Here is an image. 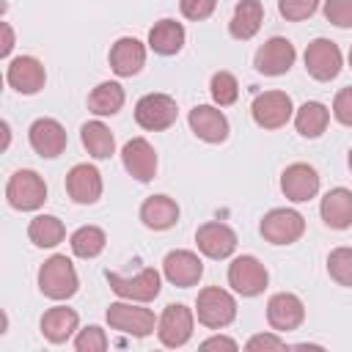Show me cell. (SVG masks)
Returning <instances> with one entry per match:
<instances>
[{"label":"cell","mask_w":352,"mask_h":352,"mask_svg":"<svg viewBox=\"0 0 352 352\" xmlns=\"http://www.w3.org/2000/svg\"><path fill=\"white\" fill-rule=\"evenodd\" d=\"M77 270L72 264V258H66L63 253H55L50 256L41 270H38V289L44 297L50 300H69L77 294Z\"/></svg>","instance_id":"1"},{"label":"cell","mask_w":352,"mask_h":352,"mask_svg":"<svg viewBox=\"0 0 352 352\" xmlns=\"http://www.w3.org/2000/svg\"><path fill=\"white\" fill-rule=\"evenodd\" d=\"M195 316L204 327L209 330H220V327H228L234 319H236V300L220 289V286H206L198 292V300H195Z\"/></svg>","instance_id":"2"},{"label":"cell","mask_w":352,"mask_h":352,"mask_svg":"<svg viewBox=\"0 0 352 352\" xmlns=\"http://www.w3.org/2000/svg\"><path fill=\"white\" fill-rule=\"evenodd\" d=\"M6 198H8V204H11L14 209H19V212H33V209L44 206V201H47V184H44V179H41L36 170L22 168V170H16V173L8 179V184H6Z\"/></svg>","instance_id":"3"},{"label":"cell","mask_w":352,"mask_h":352,"mask_svg":"<svg viewBox=\"0 0 352 352\" xmlns=\"http://www.w3.org/2000/svg\"><path fill=\"white\" fill-rule=\"evenodd\" d=\"M104 278H107L110 289H113L118 297L132 300V302H151V300L160 294V286H162V278H160V272H157L154 267H146V270H140V272L132 275V278H124V275L107 270Z\"/></svg>","instance_id":"4"},{"label":"cell","mask_w":352,"mask_h":352,"mask_svg":"<svg viewBox=\"0 0 352 352\" xmlns=\"http://www.w3.org/2000/svg\"><path fill=\"white\" fill-rule=\"evenodd\" d=\"M176 116H179L176 99L168 94H146L135 104V121H138V126H143L148 132H160V129L173 126Z\"/></svg>","instance_id":"5"},{"label":"cell","mask_w":352,"mask_h":352,"mask_svg":"<svg viewBox=\"0 0 352 352\" xmlns=\"http://www.w3.org/2000/svg\"><path fill=\"white\" fill-rule=\"evenodd\" d=\"M104 316H107V324L113 330L126 333V336H135V338H146L157 327L154 311L140 308V305H132V300L129 302H110V308H107Z\"/></svg>","instance_id":"6"},{"label":"cell","mask_w":352,"mask_h":352,"mask_svg":"<svg viewBox=\"0 0 352 352\" xmlns=\"http://www.w3.org/2000/svg\"><path fill=\"white\" fill-rule=\"evenodd\" d=\"M228 283L242 297H258L270 283V272L256 256H236L228 264Z\"/></svg>","instance_id":"7"},{"label":"cell","mask_w":352,"mask_h":352,"mask_svg":"<svg viewBox=\"0 0 352 352\" xmlns=\"http://www.w3.org/2000/svg\"><path fill=\"white\" fill-rule=\"evenodd\" d=\"M258 231L272 245H292L305 234V217L294 209H270L258 223Z\"/></svg>","instance_id":"8"},{"label":"cell","mask_w":352,"mask_h":352,"mask_svg":"<svg viewBox=\"0 0 352 352\" xmlns=\"http://www.w3.org/2000/svg\"><path fill=\"white\" fill-rule=\"evenodd\" d=\"M192 311L184 305V302H170L165 305L160 322H157V336H160V344L168 346V349H176V346H184L192 336Z\"/></svg>","instance_id":"9"},{"label":"cell","mask_w":352,"mask_h":352,"mask_svg":"<svg viewBox=\"0 0 352 352\" xmlns=\"http://www.w3.org/2000/svg\"><path fill=\"white\" fill-rule=\"evenodd\" d=\"M250 113L261 129H280V126H286V121L294 113L292 96L286 91H264L253 99Z\"/></svg>","instance_id":"10"},{"label":"cell","mask_w":352,"mask_h":352,"mask_svg":"<svg viewBox=\"0 0 352 352\" xmlns=\"http://www.w3.org/2000/svg\"><path fill=\"white\" fill-rule=\"evenodd\" d=\"M294 58H297L294 44L289 38H283V36H272L270 41H264L256 50L253 66H256V72H261L267 77H280L294 66Z\"/></svg>","instance_id":"11"},{"label":"cell","mask_w":352,"mask_h":352,"mask_svg":"<svg viewBox=\"0 0 352 352\" xmlns=\"http://www.w3.org/2000/svg\"><path fill=\"white\" fill-rule=\"evenodd\" d=\"M305 72L319 82L336 80L338 72H341V50H338V44L330 41V38H314L305 47Z\"/></svg>","instance_id":"12"},{"label":"cell","mask_w":352,"mask_h":352,"mask_svg":"<svg viewBox=\"0 0 352 352\" xmlns=\"http://www.w3.org/2000/svg\"><path fill=\"white\" fill-rule=\"evenodd\" d=\"M305 319V305L297 294L292 292H278L267 300V322L275 333H289L297 330Z\"/></svg>","instance_id":"13"},{"label":"cell","mask_w":352,"mask_h":352,"mask_svg":"<svg viewBox=\"0 0 352 352\" xmlns=\"http://www.w3.org/2000/svg\"><path fill=\"white\" fill-rule=\"evenodd\" d=\"M6 80H8V85H11L14 91H19V94H25V96H33V94H38V91L44 88L47 72H44V66H41L38 58H33V55H19V58H14V60L8 63Z\"/></svg>","instance_id":"14"},{"label":"cell","mask_w":352,"mask_h":352,"mask_svg":"<svg viewBox=\"0 0 352 352\" xmlns=\"http://www.w3.org/2000/svg\"><path fill=\"white\" fill-rule=\"evenodd\" d=\"M280 190L294 204L311 201L319 192V173H316V168L308 165V162H292L280 173Z\"/></svg>","instance_id":"15"},{"label":"cell","mask_w":352,"mask_h":352,"mask_svg":"<svg viewBox=\"0 0 352 352\" xmlns=\"http://www.w3.org/2000/svg\"><path fill=\"white\" fill-rule=\"evenodd\" d=\"M121 160L129 176H135L138 182H151L157 176V151L146 138H132L124 143L121 148Z\"/></svg>","instance_id":"16"},{"label":"cell","mask_w":352,"mask_h":352,"mask_svg":"<svg viewBox=\"0 0 352 352\" xmlns=\"http://www.w3.org/2000/svg\"><path fill=\"white\" fill-rule=\"evenodd\" d=\"M66 192L74 204H96L102 198V173L88 162H77L66 173Z\"/></svg>","instance_id":"17"},{"label":"cell","mask_w":352,"mask_h":352,"mask_svg":"<svg viewBox=\"0 0 352 352\" xmlns=\"http://www.w3.org/2000/svg\"><path fill=\"white\" fill-rule=\"evenodd\" d=\"M195 242H198V250L204 256H209V258H228L236 250V234H234V228L226 226V223H217V220L204 223L195 231Z\"/></svg>","instance_id":"18"},{"label":"cell","mask_w":352,"mask_h":352,"mask_svg":"<svg viewBox=\"0 0 352 352\" xmlns=\"http://www.w3.org/2000/svg\"><path fill=\"white\" fill-rule=\"evenodd\" d=\"M162 275L179 286V289H187V286H195L204 275V261L192 253V250H170L165 258H162Z\"/></svg>","instance_id":"19"},{"label":"cell","mask_w":352,"mask_h":352,"mask_svg":"<svg viewBox=\"0 0 352 352\" xmlns=\"http://www.w3.org/2000/svg\"><path fill=\"white\" fill-rule=\"evenodd\" d=\"M28 140L38 157L52 160V157L63 154V148H66V129L55 118H36L28 129Z\"/></svg>","instance_id":"20"},{"label":"cell","mask_w":352,"mask_h":352,"mask_svg":"<svg viewBox=\"0 0 352 352\" xmlns=\"http://www.w3.org/2000/svg\"><path fill=\"white\" fill-rule=\"evenodd\" d=\"M187 121H190V129L195 132V138H201L204 143H223L228 138V118L223 116V110H217L212 104L192 107Z\"/></svg>","instance_id":"21"},{"label":"cell","mask_w":352,"mask_h":352,"mask_svg":"<svg viewBox=\"0 0 352 352\" xmlns=\"http://www.w3.org/2000/svg\"><path fill=\"white\" fill-rule=\"evenodd\" d=\"M146 63V47L135 38V36H121L113 47H110V69L118 77H132L143 69Z\"/></svg>","instance_id":"22"},{"label":"cell","mask_w":352,"mask_h":352,"mask_svg":"<svg viewBox=\"0 0 352 352\" xmlns=\"http://www.w3.org/2000/svg\"><path fill=\"white\" fill-rule=\"evenodd\" d=\"M319 214H322L327 228H336V231L349 228L352 226V190H346V187L327 190L322 198Z\"/></svg>","instance_id":"23"},{"label":"cell","mask_w":352,"mask_h":352,"mask_svg":"<svg viewBox=\"0 0 352 352\" xmlns=\"http://www.w3.org/2000/svg\"><path fill=\"white\" fill-rule=\"evenodd\" d=\"M140 220L151 231H168L179 223V204L168 195H148L140 204Z\"/></svg>","instance_id":"24"},{"label":"cell","mask_w":352,"mask_h":352,"mask_svg":"<svg viewBox=\"0 0 352 352\" xmlns=\"http://www.w3.org/2000/svg\"><path fill=\"white\" fill-rule=\"evenodd\" d=\"M261 22H264L261 0H239L236 8H234V16L228 22V33L236 41H248V38H253L258 33Z\"/></svg>","instance_id":"25"},{"label":"cell","mask_w":352,"mask_h":352,"mask_svg":"<svg viewBox=\"0 0 352 352\" xmlns=\"http://www.w3.org/2000/svg\"><path fill=\"white\" fill-rule=\"evenodd\" d=\"M77 322H80L77 311H72L66 305H55V308L44 311V316H41V336L50 344H63L77 330Z\"/></svg>","instance_id":"26"},{"label":"cell","mask_w":352,"mask_h":352,"mask_svg":"<svg viewBox=\"0 0 352 352\" xmlns=\"http://www.w3.org/2000/svg\"><path fill=\"white\" fill-rule=\"evenodd\" d=\"M148 47L157 55H176L184 47V25L176 19H160L148 30Z\"/></svg>","instance_id":"27"},{"label":"cell","mask_w":352,"mask_h":352,"mask_svg":"<svg viewBox=\"0 0 352 352\" xmlns=\"http://www.w3.org/2000/svg\"><path fill=\"white\" fill-rule=\"evenodd\" d=\"M124 88L113 80L107 82H99L91 94H88V110L94 116H116L121 107H124Z\"/></svg>","instance_id":"28"},{"label":"cell","mask_w":352,"mask_h":352,"mask_svg":"<svg viewBox=\"0 0 352 352\" xmlns=\"http://www.w3.org/2000/svg\"><path fill=\"white\" fill-rule=\"evenodd\" d=\"M80 140H82V146L88 148V154H91L94 160H107V157H113V151H116V138H113V132H110L102 121H88V124H82Z\"/></svg>","instance_id":"29"},{"label":"cell","mask_w":352,"mask_h":352,"mask_svg":"<svg viewBox=\"0 0 352 352\" xmlns=\"http://www.w3.org/2000/svg\"><path fill=\"white\" fill-rule=\"evenodd\" d=\"M28 236L36 248H55L66 236V226L55 214H36L28 226Z\"/></svg>","instance_id":"30"},{"label":"cell","mask_w":352,"mask_h":352,"mask_svg":"<svg viewBox=\"0 0 352 352\" xmlns=\"http://www.w3.org/2000/svg\"><path fill=\"white\" fill-rule=\"evenodd\" d=\"M327 121H330V110L322 104V102H305L297 113H294V126L302 138H319L324 129H327Z\"/></svg>","instance_id":"31"},{"label":"cell","mask_w":352,"mask_h":352,"mask_svg":"<svg viewBox=\"0 0 352 352\" xmlns=\"http://www.w3.org/2000/svg\"><path fill=\"white\" fill-rule=\"evenodd\" d=\"M69 245H72V253H74L77 258H94V256H99V253L104 250L107 236H104V231H102L99 226H80V228L72 234Z\"/></svg>","instance_id":"32"},{"label":"cell","mask_w":352,"mask_h":352,"mask_svg":"<svg viewBox=\"0 0 352 352\" xmlns=\"http://www.w3.org/2000/svg\"><path fill=\"white\" fill-rule=\"evenodd\" d=\"M209 91H212L214 104H220V107H228L239 99V82L231 72H214L212 82H209Z\"/></svg>","instance_id":"33"},{"label":"cell","mask_w":352,"mask_h":352,"mask_svg":"<svg viewBox=\"0 0 352 352\" xmlns=\"http://www.w3.org/2000/svg\"><path fill=\"white\" fill-rule=\"evenodd\" d=\"M327 272L338 286H352V248H336L327 256Z\"/></svg>","instance_id":"34"},{"label":"cell","mask_w":352,"mask_h":352,"mask_svg":"<svg viewBox=\"0 0 352 352\" xmlns=\"http://www.w3.org/2000/svg\"><path fill=\"white\" fill-rule=\"evenodd\" d=\"M107 336H104V330L99 327V324H88L85 330H80L77 333V338H74V349L77 352H104L107 349Z\"/></svg>","instance_id":"35"},{"label":"cell","mask_w":352,"mask_h":352,"mask_svg":"<svg viewBox=\"0 0 352 352\" xmlns=\"http://www.w3.org/2000/svg\"><path fill=\"white\" fill-rule=\"evenodd\" d=\"M316 8H319V0H278V11L289 22H302L314 16Z\"/></svg>","instance_id":"36"},{"label":"cell","mask_w":352,"mask_h":352,"mask_svg":"<svg viewBox=\"0 0 352 352\" xmlns=\"http://www.w3.org/2000/svg\"><path fill=\"white\" fill-rule=\"evenodd\" d=\"M324 19L336 28H352V0H324Z\"/></svg>","instance_id":"37"},{"label":"cell","mask_w":352,"mask_h":352,"mask_svg":"<svg viewBox=\"0 0 352 352\" xmlns=\"http://www.w3.org/2000/svg\"><path fill=\"white\" fill-rule=\"evenodd\" d=\"M179 8L187 19L192 22H201V19H209L217 8V0H179Z\"/></svg>","instance_id":"38"},{"label":"cell","mask_w":352,"mask_h":352,"mask_svg":"<svg viewBox=\"0 0 352 352\" xmlns=\"http://www.w3.org/2000/svg\"><path fill=\"white\" fill-rule=\"evenodd\" d=\"M333 116H336L338 124L352 126V85H346V88H341L336 94V99H333Z\"/></svg>","instance_id":"39"},{"label":"cell","mask_w":352,"mask_h":352,"mask_svg":"<svg viewBox=\"0 0 352 352\" xmlns=\"http://www.w3.org/2000/svg\"><path fill=\"white\" fill-rule=\"evenodd\" d=\"M245 349H248V352H261V349H286V341H283L280 336H275V333H258V336H253V338L245 344Z\"/></svg>","instance_id":"40"},{"label":"cell","mask_w":352,"mask_h":352,"mask_svg":"<svg viewBox=\"0 0 352 352\" xmlns=\"http://www.w3.org/2000/svg\"><path fill=\"white\" fill-rule=\"evenodd\" d=\"M201 349H228V352H236V341L234 338H226V336H212L201 344Z\"/></svg>","instance_id":"41"},{"label":"cell","mask_w":352,"mask_h":352,"mask_svg":"<svg viewBox=\"0 0 352 352\" xmlns=\"http://www.w3.org/2000/svg\"><path fill=\"white\" fill-rule=\"evenodd\" d=\"M14 50V30L8 22H3V47H0V55L8 58V52Z\"/></svg>","instance_id":"42"},{"label":"cell","mask_w":352,"mask_h":352,"mask_svg":"<svg viewBox=\"0 0 352 352\" xmlns=\"http://www.w3.org/2000/svg\"><path fill=\"white\" fill-rule=\"evenodd\" d=\"M0 129H3V148H8V143H11V132H8V121H3V124H0Z\"/></svg>","instance_id":"43"},{"label":"cell","mask_w":352,"mask_h":352,"mask_svg":"<svg viewBox=\"0 0 352 352\" xmlns=\"http://www.w3.org/2000/svg\"><path fill=\"white\" fill-rule=\"evenodd\" d=\"M349 170H352V148H349Z\"/></svg>","instance_id":"44"},{"label":"cell","mask_w":352,"mask_h":352,"mask_svg":"<svg viewBox=\"0 0 352 352\" xmlns=\"http://www.w3.org/2000/svg\"><path fill=\"white\" fill-rule=\"evenodd\" d=\"M349 66H352V47H349Z\"/></svg>","instance_id":"45"}]
</instances>
